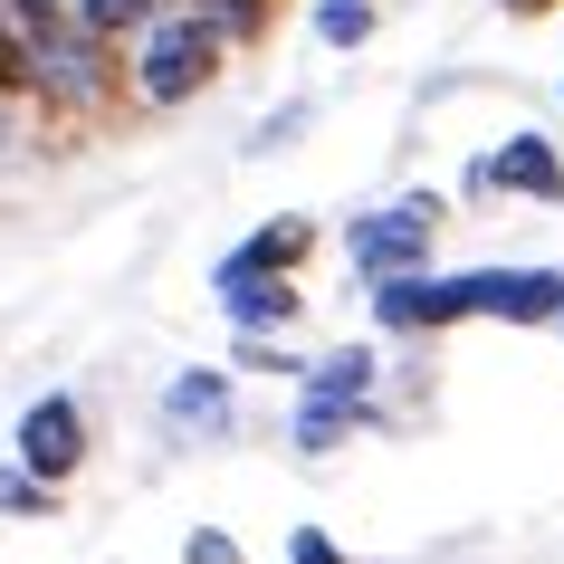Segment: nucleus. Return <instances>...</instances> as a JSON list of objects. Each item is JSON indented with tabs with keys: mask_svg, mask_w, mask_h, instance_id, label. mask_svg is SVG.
I'll return each instance as SVG.
<instances>
[{
	"mask_svg": "<svg viewBox=\"0 0 564 564\" xmlns=\"http://www.w3.org/2000/svg\"><path fill=\"white\" fill-rule=\"evenodd\" d=\"M173 421H182V431L230 421V383H220V373H182V383H173Z\"/></svg>",
	"mask_w": 564,
	"mask_h": 564,
	"instance_id": "9d476101",
	"label": "nucleus"
},
{
	"mask_svg": "<svg viewBox=\"0 0 564 564\" xmlns=\"http://www.w3.org/2000/svg\"><path fill=\"white\" fill-rule=\"evenodd\" d=\"M220 58H230V30H220L210 10H192V20H153L144 48H134V87H144L153 106H182V96H202L210 77H220Z\"/></svg>",
	"mask_w": 564,
	"mask_h": 564,
	"instance_id": "f03ea898",
	"label": "nucleus"
},
{
	"mask_svg": "<svg viewBox=\"0 0 564 564\" xmlns=\"http://www.w3.org/2000/svg\"><path fill=\"white\" fill-rule=\"evenodd\" d=\"M220 306H230V326H288L297 316V288L288 278H220Z\"/></svg>",
	"mask_w": 564,
	"mask_h": 564,
	"instance_id": "1a4fd4ad",
	"label": "nucleus"
},
{
	"mask_svg": "<svg viewBox=\"0 0 564 564\" xmlns=\"http://www.w3.org/2000/svg\"><path fill=\"white\" fill-rule=\"evenodd\" d=\"M478 182H488V192H535V202H564V163H555V144H545V134H507V144L478 163Z\"/></svg>",
	"mask_w": 564,
	"mask_h": 564,
	"instance_id": "0eeeda50",
	"label": "nucleus"
},
{
	"mask_svg": "<svg viewBox=\"0 0 564 564\" xmlns=\"http://www.w3.org/2000/svg\"><path fill=\"white\" fill-rule=\"evenodd\" d=\"M373 316L402 335L459 326V316H507V326H545L564 316L555 268H478V278H373Z\"/></svg>",
	"mask_w": 564,
	"mask_h": 564,
	"instance_id": "f257e3e1",
	"label": "nucleus"
},
{
	"mask_svg": "<svg viewBox=\"0 0 564 564\" xmlns=\"http://www.w3.org/2000/svg\"><path fill=\"white\" fill-rule=\"evenodd\" d=\"M364 383H373V364H364V355H335L326 373H316V392H306V412H297V441L306 449H335L364 421Z\"/></svg>",
	"mask_w": 564,
	"mask_h": 564,
	"instance_id": "423d86ee",
	"label": "nucleus"
},
{
	"mask_svg": "<svg viewBox=\"0 0 564 564\" xmlns=\"http://www.w3.org/2000/svg\"><path fill=\"white\" fill-rule=\"evenodd\" d=\"M288 564H345V555H335V535L297 527V535H288Z\"/></svg>",
	"mask_w": 564,
	"mask_h": 564,
	"instance_id": "4468645a",
	"label": "nucleus"
},
{
	"mask_svg": "<svg viewBox=\"0 0 564 564\" xmlns=\"http://www.w3.org/2000/svg\"><path fill=\"white\" fill-rule=\"evenodd\" d=\"M20 10V39H30V58L48 87L67 96H96V30L77 20V10H58V0H10Z\"/></svg>",
	"mask_w": 564,
	"mask_h": 564,
	"instance_id": "7ed1b4c3",
	"label": "nucleus"
},
{
	"mask_svg": "<svg viewBox=\"0 0 564 564\" xmlns=\"http://www.w3.org/2000/svg\"><path fill=\"white\" fill-rule=\"evenodd\" d=\"M192 10H210L230 39H249V30H268V20H278V0H192Z\"/></svg>",
	"mask_w": 564,
	"mask_h": 564,
	"instance_id": "f8f14e48",
	"label": "nucleus"
},
{
	"mask_svg": "<svg viewBox=\"0 0 564 564\" xmlns=\"http://www.w3.org/2000/svg\"><path fill=\"white\" fill-rule=\"evenodd\" d=\"M20 469L48 478V488L87 469V412H77V392H39L20 412Z\"/></svg>",
	"mask_w": 564,
	"mask_h": 564,
	"instance_id": "20e7f679",
	"label": "nucleus"
},
{
	"mask_svg": "<svg viewBox=\"0 0 564 564\" xmlns=\"http://www.w3.org/2000/svg\"><path fill=\"white\" fill-rule=\"evenodd\" d=\"M431 230H441V202L421 192V202H392V210H373L355 230V259H364V278H412V259L431 249Z\"/></svg>",
	"mask_w": 564,
	"mask_h": 564,
	"instance_id": "39448f33",
	"label": "nucleus"
},
{
	"mask_svg": "<svg viewBox=\"0 0 564 564\" xmlns=\"http://www.w3.org/2000/svg\"><path fill=\"white\" fill-rule=\"evenodd\" d=\"M364 30H373V10H364V0H326V39H335V48H355Z\"/></svg>",
	"mask_w": 564,
	"mask_h": 564,
	"instance_id": "ddd939ff",
	"label": "nucleus"
},
{
	"mask_svg": "<svg viewBox=\"0 0 564 564\" xmlns=\"http://www.w3.org/2000/svg\"><path fill=\"white\" fill-rule=\"evenodd\" d=\"M182 564H239V545H230V535H210V527H202L192 545H182Z\"/></svg>",
	"mask_w": 564,
	"mask_h": 564,
	"instance_id": "2eb2a0df",
	"label": "nucleus"
},
{
	"mask_svg": "<svg viewBox=\"0 0 564 564\" xmlns=\"http://www.w3.org/2000/svg\"><path fill=\"white\" fill-rule=\"evenodd\" d=\"M507 20H545V10H555V0H498Z\"/></svg>",
	"mask_w": 564,
	"mask_h": 564,
	"instance_id": "dca6fc26",
	"label": "nucleus"
},
{
	"mask_svg": "<svg viewBox=\"0 0 564 564\" xmlns=\"http://www.w3.org/2000/svg\"><path fill=\"white\" fill-rule=\"evenodd\" d=\"M30 87H39V58L20 39V10H0V96H30Z\"/></svg>",
	"mask_w": 564,
	"mask_h": 564,
	"instance_id": "9b49d317",
	"label": "nucleus"
},
{
	"mask_svg": "<svg viewBox=\"0 0 564 564\" xmlns=\"http://www.w3.org/2000/svg\"><path fill=\"white\" fill-rule=\"evenodd\" d=\"M306 249H316V220H268L259 239H239L230 259H220V278H288Z\"/></svg>",
	"mask_w": 564,
	"mask_h": 564,
	"instance_id": "6e6552de",
	"label": "nucleus"
}]
</instances>
